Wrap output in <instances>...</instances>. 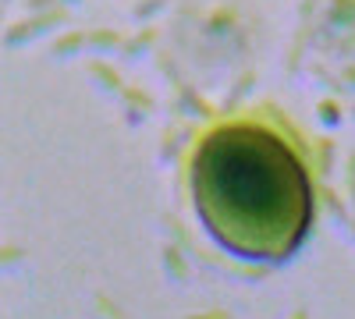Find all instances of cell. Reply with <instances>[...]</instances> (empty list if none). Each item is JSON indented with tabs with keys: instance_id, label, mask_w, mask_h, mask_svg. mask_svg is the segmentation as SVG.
<instances>
[{
	"instance_id": "1",
	"label": "cell",
	"mask_w": 355,
	"mask_h": 319,
	"mask_svg": "<svg viewBox=\"0 0 355 319\" xmlns=\"http://www.w3.org/2000/svg\"><path fill=\"white\" fill-rule=\"evenodd\" d=\"M192 192L214 238L245 259H284L313 217L309 178L266 128H220L192 160Z\"/></svg>"
}]
</instances>
